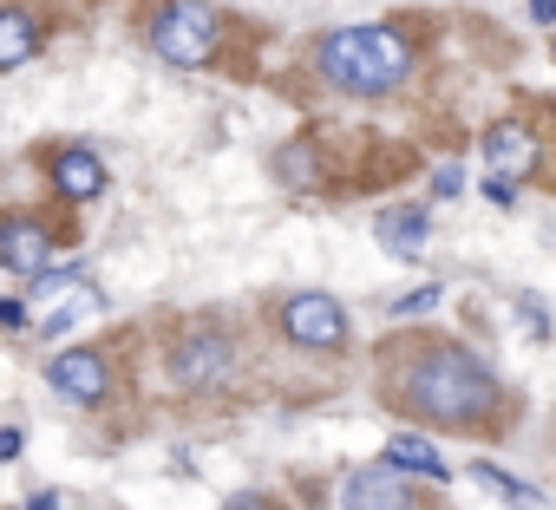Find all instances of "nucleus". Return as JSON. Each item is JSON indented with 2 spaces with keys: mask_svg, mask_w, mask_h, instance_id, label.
I'll use <instances>...</instances> for the list:
<instances>
[{
  "mask_svg": "<svg viewBox=\"0 0 556 510\" xmlns=\"http://www.w3.org/2000/svg\"><path fill=\"white\" fill-rule=\"evenodd\" d=\"M406 406H419L439 425H471V419H484L497 406V380L471 354L445 347V354H432V360H419L406 373Z\"/></svg>",
  "mask_w": 556,
  "mask_h": 510,
  "instance_id": "1",
  "label": "nucleus"
},
{
  "mask_svg": "<svg viewBox=\"0 0 556 510\" xmlns=\"http://www.w3.org/2000/svg\"><path fill=\"white\" fill-rule=\"evenodd\" d=\"M406 66H413V53H406V40H400L393 27H341V34L321 40V73H328V86L361 92V99L393 92V86L406 79Z\"/></svg>",
  "mask_w": 556,
  "mask_h": 510,
  "instance_id": "2",
  "label": "nucleus"
},
{
  "mask_svg": "<svg viewBox=\"0 0 556 510\" xmlns=\"http://www.w3.org/2000/svg\"><path fill=\"white\" fill-rule=\"evenodd\" d=\"M151 47L170 66H203L216 53V14L203 8V0H170V8L157 14V27H151Z\"/></svg>",
  "mask_w": 556,
  "mask_h": 510,
  "instance_id": "3",
  "label": "nucleus"
},
{
  "mask_svg": "<svg viewBox=\"0 0 556 510\" xmlns=\"http://www.w3.org/2000/svg\"><path fill=\"white\" fill-rule=\"evenodd\" d=\"M282 328H289L295 347H321V354L348 347V315L334 308V295H289Z\"/></svg>",
  "mask_w": 556,
  "mask_h": 510,
  "instance_id": "4",
  "label": "nucleus"
},
{
  "mask_svg": "<svg viewBox=\"0 0 556 510\" xmlns=\"http://www.w3.org/2000/svg\"><path fill=\"white\" fill-rule=\"evenodd\" d=\"M34 295H40V328H47V341H53V334H66L73 321L99 315V295H92V282H86L79 269H66V276H40V282H34Z\"/></svg>",
  "mask_w": 556,
  "mask_h": 510,
  "instance_id": "5",
  "label": "nucleus"
},
{
  "mask_svg": "<svg viewBox=\"0 0 556 510\" xmlns=\"http://www.w3.org/2000/svg\"><path fill=\"white\" fill-rule=\"evenodd\" d=\"M53 386L73 399V406H99L105 399V386H112V373H105V360L92 354V347H66V354H53Z\"/></svg>",
  "mask_w": 556,
  "mask_h": 510,
  "instance_id": "6",
  "label": "nucleus"
},
{
  "mask_svg": "<svg viewBox=\"0 0 556 510\" xmlns=\"http://www.w3.org/2000/svg\"><path fill=\"white\" fill-rule=\"evenodd\" d=\"M0 263H8L14 276H27V282H40L47 269H53V235L40 229V222H8L0 229Z\"/></svg>",
  "mask_w": 556,
  "mask_h": 510,
  "instance_id": "7",
  "label": "nucleus"
},
{
  "mask_svg": "<svg viewBox=\"0 0 556 510\" xmlns=\"http://www.w3.org/2000/svg\"><path fill=\"white\" fill-rule=\"evenodd\" d=\"M341 503H348V510H413L406 484H400L387 464H367V471H354V477H348V490H341Z\"/></svg>",
  "mask_w": 556,
  "mask_h": 510,
  "instance_id": "8",
  "label": "nucleus"
},
{
  "mask_svg": "<svg viewBox=\"0 0 556 510\" xmlns=\"http://www.w3.org/2000/svg\"><path fill=\"white\" fill-rule=\"evenodd\" d=\"M170 367H177V380H184V386H210V380H223V373H229V341H223V334H190V341L177 347V360H170Z\"/></svg>",
  "mask_w": 556,
  "mask_h": 510,
  "instance_id": "9",
  "label": "nucleus"
},
{
  "mask_svg": "<svg viewBox=\"0 0 556 510\" xmlns=\"http://www.w3.org/2000/svg\"><path fill=\"white\" fill-rule=\"evenodd\" d=\"M53 183H60L73 203H86V196H99V190H105V164H99L86 144H66V151L53 157Z\"/></svg>",
  "mask_w": 556,
  "mask_h": 510,
  "instance_id": "10",
  "label": "nucleus"
},
{
  "mask_svg": "<svg viewBox=\"0 0 556 510\" xmlns=\"http://www.w3.org/2000/svg\"><path fill=\"white\" fill-rule=\"evenodd\" d=\"M484 157H491V177H523V170L536 164V138H530L523 125H497V131L484 138Z\"/></svg>",
  "mask_w": 556,
  "mask_h": 510,
  "instance_id": "11",
  "label": "nucleus"
},
{
  "mask_svg": "<svg viewBox=\"0 0 556 510\" xmlns=\"http://www.w3.org/2000/svg\"><path fill=\"white\" fill-rule=\"evenodd\" d=\"M426 235H432L426 209H387V216H380V242H387V255H400V263H419Z\"/></svg>",
  "mask_w": 556,
  "mask_h": 510,
  "instance_id": "12",
  "label": "nucleus"
},
{
  "mask_svg": "<svg viewBox=\"0 0 556 510\" xmlns=\"http://www.w3.org/2000/svg\"><path fill=\"white\" fill-rule=\"evenodd\" d=\"M387 458L400 464V471H426V477H445V458L432 451V438H419V432H400L393 445H387Z\"/></svg>",
  "mask_w": 556,
  "mask_h": 510,
  "instance_id": "13",
  "label": "nucleus"
},
{
  "mask_svg": "<svg viewBox=\"0 0 556 510\" xmlns=\"http://www.w3.org/2000/svg\"><path fill=\"white\" fill-rule=\"evenodd\" d=\"M471 484H484V490H497L510 510H543V497L530 490V484H517V477H504L497 464H471Z\"/></svg>",
  "mask_w": 556,
  "mask_h": 510,
  "instance_id": "14",
  "label": "nucleus"
},
{
  "mask_svg": "<svg viewBox=\"0 0 556 510\" xmlns=\"http://www.w3.org/2000/svg\"><path fill=\"white\" fill-rule=\"evenodd\" d=\"M34 53V21L27 14H0V66H21Z\"/></svg>",
  "mask_w": 556,
  "mask_h": 510,
  "instance_id": "15",
  "label": "nucleus"
},
{
  "mask_svg": "<svg viewBox=\"0 0 556 510\" xmlns=\"http://www.w3.org/2000/svg\"><path fill=\"white\" fill-rule=\"evenodd\" d=\"M275 170H282L295 190H315V177H321V164H315V151H308V144H289L282 157H275Z\"/></svg>",
  "mask_w": 556,
  "mask_h": 510,
  "instance_id": "16",
  "label": "nucleus"
},
{
  "mask_svg": "<svg viewBox=\"0 0 556 510\" xmlns=\"http://www.w3.org/2000/svg\"><path fill=\"white\" fill-rule=\"evenodd\" d=\"M439 295H445L439 282H419L413 295H400V302H393V315H400V321H406V315H432V308H439Z\"/></svg>",
  "mask_w": 556,
  "mask_h": 510,
  "instance_id": "17",
  "label": "nucleus"
},
{
  "mask_svg": "<svg viewBox=\"0 0 556 510\" xmlns=\"http://www.w3.org/2000/svg\"><path fill=\"white\" fill-rule=\"evenodd\" d=\"M223 510H268V497H262V490H236Z\"/></svg>",
  "mask_w": 556,
  "mask_h": 510,
  "instance_id": "18",
  "label": "nucleus"
},
{
  "mask_svg": "<svg viewBox=\"0 0 556 510\" xmlns=\"http://www.w3.org/2000/svg\"><path fill=\"white\" fill-rule=\"evenodd\" d=\"M432 190H439V196H458V170H452V164H445V170H439V177H432Z\"/></svg>",
  "mask_w": 556,
  "mask_h": 510,
  "instance_id": "19",
  "label": "nucleus"
},
{
  "mask_svg": "<svg viewBox=\"0 0 556 510\" xmlns=\"http://www.w3.org/2000/svg\"><path fill=\"white\" fill-rule=\"evenodd\" d=\"M60 503H66L60 490H34V497H27V510H60Z\"/></svg>",
  "mask_w": 556,
  "mask_h": 510,
  "instance_id": "20",
  "label": "nucleus"
},
{
  "mask_svg": "<svg viewBox=\"0 0 556 510\" xmlns=\"http://www.w3.org/2000/svg\"><path fill=\"white\" fill-rule=\"evenodd\" d=\"M530 14H536V21L549 27V21H556V0H530Z\"/></svg>",
  "mask_w": 556,
  "mask_h": 510,
  "instance_id": "21",
  "label": "nucleus"
}]
</instances>
